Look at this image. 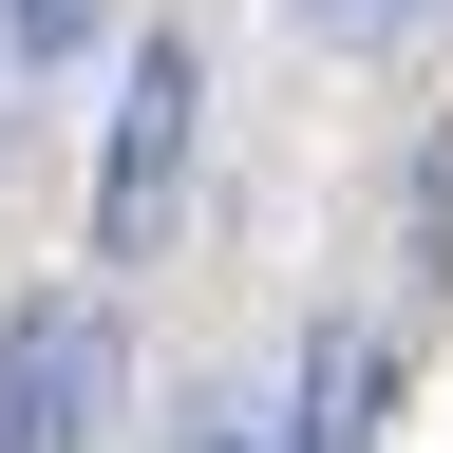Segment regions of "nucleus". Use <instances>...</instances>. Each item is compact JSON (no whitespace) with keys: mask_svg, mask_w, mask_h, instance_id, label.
Wrapping results in <instances>:
<instances>
[{"mask_svg":"<svg viewBox=\"0 0 453 453\" xmlns=\"http://www.w3.org/2000/svg\"><path fill=\"white\" fill-rule=\"evenodd\" d=\"M113 378H133V340H113V303H95V283L19 303V321H0V453H95Z\"/></svg>","mask_w":453,"mask_h":453,"instance_id":"2","label":"nucleus"},{"mask_svg":"<svg viewBox=\"0 0 453 453\" xmlns=\"http://www.w3.org/2000/svg\"><path fill=\"white\" fill-rule=\"evenodd\" d=\"M95 19H113V0H0V57H76Z\"/></svg>","mask_w":453,"mask_h":453,"instance_id":"5","label":"nucleus"},{"mask_svg":"<svg viewBox=\"0 0 453 453\" xmlns=\"http://www.w3.org/2000/svg\"><path fill=\"white\" fill-rule=\"evenodd\" d=\"M303 19H321L340 57H396V38H434V19H453V0H303Z\"/></svg>","mask_w":453,"mask_h":453,"instance_id":"4","label":"nucleus"},{"mask_svg":"<svg viewBox=\"0 0 453 453\" xmlns=\"http://www.w3.org/2000/svg\"><path fill=\"white\" fill-rule=\"evenodd\" d=\"M170 453H283V416H265V396H208V416L170 434Z\"/></svg>","mask_w":453,"mask_h":453,"instance_id":"6","label":"nucleus"},{"mask_svg":"<svg viewBox=\"0 0 453 453\" xmlns=\"http://www.w3.org/2000/svg\"><path fill=\"white\" fill-rule=\"evenodd\" d=\"M189 133H208V57H189V38H133V76H113V151H95V246H113V265L170 246Z\"/></svg>","mask_w":453,"mask_h":453,"instance_id":"1","label":"nucleus"},{"mask_svg":"<svg viewBox=\"0 0 453 453\" xmlns=\"http://www.w3.org/2000/svg\"><path fill=\"white\" fill-rule=\"evenodd\" d=\"M378 416H396V340L378 321H321L303 340V396H283V453H378Z\"/></svg>","mask_w":453,"mask_h":453,"instance_id":"3","label":"nucleus"}]
</instances>
